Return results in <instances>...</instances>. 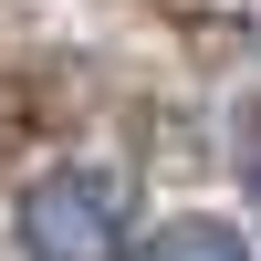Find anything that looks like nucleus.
Returning <instances> with one entry per match:
<instances>
[{"label":"nucleus","instance_id":"f257e3e1","mask_svg":"<svg viewBox=\"0 0 261 261\" xmlns=\"http://www.w3.org/2000/svg\"><path fill=\"white\" fill-rule=\"evenodd\" d=\"M21 251L32 261H125V188L94 167H53L21 199Z\"/></svg>","mask_w":261,"mask_h":261},{"label":"nucleus","instance_id":"f03ea898","mask_svg":"<svg viewBox=\"0 0 261 261\" xmlns=\"http://www.w3.org/2000/svg\"><path fill=\"white\" fill-rule=\"evenodd\" d=\"M136 261H261L241 230H220V220H167L157 241H136Z\"/></svg>","mask_w":261,"mask_h":261}]
</instances>
